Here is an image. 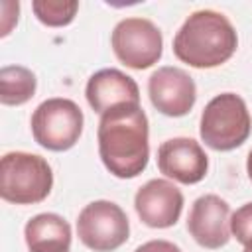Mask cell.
I'll return each instance as SVG.
<instances>
[{
    "label": "cell",
    "instance_id": "cell-1",
    "mask_svg": "<svg viewBox=\"0 0 252 252\" xmlns=\"http://www.w3.org/2000/svg\"><path fill=\"white\" fill-rule=\"evenodd\" d=\"M148 116L140 104H120L100 114L98 156L104 167L120 179L140 175L150 158Z\"/></svg>",
    "mask_w": 252,
    "mask_h": 252
},
{
    "label": "cell",
    "instance_id": "cell-7",
    "mask_svg": "<svg viewBox=\"0 0 252 252\" xmlns=\"http://www.w3.org/2000/svg\"><path fill=\"white\" fill-rule=\"evenodd\" d=\"M110 45L120 63L142 71L159 61L163 37L154 22L146 18H124L114 26Z\"/></svg>",
    "mask_w": 252,
    "mask_h": 252
},
{
    "label": "cell",
    "instance_id": "cell-6",
    "mask_svg": "<svg viewBox=\"0 0 252 252\" xmlns=\"http://www.w3.org/2000/svg\"><path fill=\"white\" fill-rule=\"evenodd\" d=\"M77 234L93 252H114L128 240L130 222L120 205L98 199L85 205L79 213Z\"/></svg>",
    "mask_w": 252,
    "mask_h": 252
},
{
    "label": "cell",
    "instance_id": "cell-3",
    "mask_svg": "<svg viewBox=\"0 0 252 252\" xmlns=\"http://www.w3.org/2000/svg\"><path fill=\"white\" fill-rule=\"evenodd\" d=\"M53 187V171L45 158L28 152H8L0 161V195L6 203H41Z\"/></svg>",
    "mask_w": 252,
    "mask_h": 252
},
{
    "label": "cell",
    "instance_id": "cell-16",
    "mask_svg": "<svg viewBox=\"0 0 252 252\" xmlns=\"http://www.w3.org/2000/svg\"><path fill=\"white\" fill-rule=\"evenodd\" d=\"M230 232L242 246L252 240V203L238 207L230 215Z\"/></svg>",
    "mask_w": 252,
    "mask_h": 252
},
{
    "label": "cell",
    "instance_id": "cell-9",
    "mask_svg": "<svg viewBox=\"0 0 252 252\" xmlns=\"http://www.w3.org/2000/svg\"><path fill=\"white\" fill-rule=\"evenodd\" d=\"M187 230L193 240L209 250H217L230 240V207L219 195H201L193 201Z\"/></svg>",
    "mask_w": 252,
    "mask_h": 252
},
{
    "label": "cell",
    "instance_id": "cell-11",
    "mask_svg": "<svg viewBox=\"0 0 252 252\" xmlns=\"http://www.w3.org/2000/svg\"><path fill=\"white\" fill-rule=\"evenodd\" d=\"M158 169L183 185L199 183L209 169V158L193 138H169L158 148Z\"/></svg>",
    "mask_w": 252,
    "mask_h": 252
},
{
    "label": "cell",
    "instance_id": "cell-15",
    "mask_svg": "<svg viewBox=\"0 0 252 252\" xmlns=\"http://www.w3.org/2000/svg\"><path fill=\"white\" fill-rule=\"evenodd\" d=\"M32 10L41 24L49 28H63L75 20L79 2L77 0H33Z\"/></svg>",
    "mask_w": 252,
    "mask_h": 252
},
{
    "label": "cell",
    "instance_id": "cell-12",
    "mask_svg": "<svg viewBox=\"0 0 252 252\" xmlns=\"http://www.w3.org/2000/svg\"><path fill=\"white\" fill-rule=\"evenodd\" d=\"M85 96L91 108L98 114L120 104H140V89L136 81L118 69H100L91 75Z\"/></svg>",
    "mask_w": 252,
    "mask_h": 252
},
{
    "label": "cell",
    "instance_id": "cell-17",
    "mask_svg": "<svg viewBox=\"0 0 252 252\" xmlns=\"http://www.w3.org/2000/svg\"><path fill=\"white\" fill-rule=\"evenodd\" d=\"M134 252H181V248L169 240H150L138 246Z\"/></svg>",
    "mask_w": 252,
    "mask_h": 252
},
{
    "label": "cell",
    "instance_id": "cell-2",
    "mask_svg": "<svg viewBox=\"0 0 252 252\" xmlns=\"http://www.w3.org/2000/svg\"><path fill=\"white\" fill-rule=\"evenodd\" d=\"M238 47V35L226 16L215 10L193 12L173 37V53L195 69L226 63Z\"/></svg>",
    "mask_w": 252,
    "mask_h": 252
},
{
    "label": "cell",
    "instance_id": "cell-18",
    "mask_svg": "<svg viewBox=\"0 0 252 252\" xmlns=\"http://www.w3.org/2000/svg\"><path fill=\"white\" fill-rule=\"evenodd\" d=\"M246 171H248V177H250V181H252V150H250L248 159H246Z\"/></svg>",
    "mask_w": 252,
    "mask_h": 252
},
{
    "label": "cell",
    "instance_id": "cell-14",
    "mask_svg": "<svg viewBox=\"0 0 252 252\" xmlns=\"http://www.w3.org/2000/svg\"><path fill=\"white\" fill-rule=\"evenodd\" d=\"M37 79L22 65H6L0 69V102L6 106H20L35 94Z\"/></svg>",
    "mask_w": 252,
    "mask_h": 252
},
{
    "label": "cell",
    "instance_id": "cell-10",
    "mask_svg": "<svg viewBox=\"0 0 252 252\" xmlns=\"http://www.w3.org/2000/svg\"><path fill=\"white\" fill-rule=\"evenodd\" d=\"M134 209L144 224L152 228H169L181 217L183 193L167 179H150L136 191Z\"/></svg>",
    "mask_w": 252,
    "mask_h": 252
},
{
    "label": "cell",
    "instance_id": "cell-8",
    "mask_svg": "<svg viewBox=\"0 0 252 252\" xmlns=\"http://www.w3.org/2000/svg\"><path fill=\"white\" fill-rule=\"evenodd\" d=\"M152 104L165 116H185L197 100L195 81L179 67H159L148 79Z\"/></svg>",
    "mask_w": 252,
    "mask_h": 252
},
{
    "label": "cell",
    "instance_id": "cell-4",
    "mask_svg": "<svg viewBox=\"0 0 252 252\" xmlns=\"http://www.w3.org/2000/svg\"><path fill=\"white\" fill-rule=\"evenodd\" d=\"M252 120L248 106L236 93H220L207 102L201 114V140L217 152H230L246 142Z\"/></svg>",
    "mask_w": 252,
    "mask_h": 252
},
{
    "label": "cell",
    "instance_id": "cell-5",
    "mask_svg": "<svg viewBox=\"0 0 252 252\" xmlns=\"http://www.w3.org/2000/svg\"><path fill=\"white\" fill-rule=\"evenodd\" d=\"M83 110L71 98H47L32 114L33 140L51 152L71 150L83 132Z\"/></svg>",
    "mask_w": 252,
    "mask_h": 252
},
{
    "label": "cell",
    "instance_id": "cell-13",
    "mask_svg": "<svg viewBox=\"0 0 252 252\" xmlns=\"http://www.w3.org/2000/svg\"><path fill=\"white\" fill-rule=\"evenodd\" d=\"M30 252H69L71 226L55 213H39L32 217L24 228Z\"/></svg>",
    "mask_w": 252,
    "mask_h": 252
},
{
    "label": "cell",
    "instance_id": "cell-19",
    "mask_svg": "<svg viewBox=\"0 0 252 252\" xmlns=\"http://www.w3.org/2000/svg\"><path fill=\"white\" fill-rule=\"evenodd\" d=\"M244 252H252V240L248 244H244Z\"/></svg>",
    "mask_w": 252,
    "mask_h": 252
}]
</instances>
